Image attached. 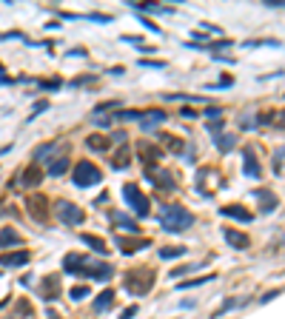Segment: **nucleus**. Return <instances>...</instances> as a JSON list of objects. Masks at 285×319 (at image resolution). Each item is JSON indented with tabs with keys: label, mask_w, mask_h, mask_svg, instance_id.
I'll return each instance as SVG.
<instances>
[{
	"label": "nucleus",
	"mask_w": 285,
	"mask_h": 319,
	"mask_svg": "<svg viewBox=\"0 0 285 319\" xmlns=\"http://www.w3.org/2000/svg\"><path fill=\"white\" fill-rule=\"evenodd\" d=\"M157 219H160V228L168 234H183L185 228L194 225V214L185 211L183 205H163Z\"/></svg>",
	"instance_id": "obj_1"
},
{
	"label": "nucleus",
	"mask_w": 285,
	"mask_h": 319,
	"mask_svg": "<svg viewBox=\"0 0 285 319\" xmlns=\"http://www.w3.org/2000/svg\"><path fill=\"white\" fill-rule=\"evenodd\" d=\"M103 180V171L94 163H88V160H80L74 171H71V183L77 185V188H88V185H100Z\"/></svg>",
	"instance_id": "obj_2"
},
{
	"label": "nucleus",
	"mask_w": 285,
	"mask_h": 319,
	"mask_svg": "<svg viewBox=\"0 0 285 319\" xmlns=\"http://www.w3.org/2000/svg\"><path fill=\"white\" fill-rule=\"evenodd\" d=\"M123 197H126V202L132 205V211H134L137 217H149V214H151L146 194H143L134 183H126V185H123Z\"/></svg>",
	"instance_id": "obj_3"
},
{
	"label": "nucleus",
	"mask_w": 285,
	"mask_h": 319,
	"mask_svg": "<svg viewBox=\"0 0 285 319\" xmlns=\"http://www.w3.org/2000/svg\"><path fill=\"white\" fill-rule=\"evenodd\" d=\"M151 285H154V276L146 274V271H140V274L132 271V274L126 276V291H129V294H134V297H143Z\"/></svg>",
	"instance_id": "obj_4"
},
{
	"label": "nucleus",
	"mask_w": 285,
	"mask_h": 319,
	"mask_svg": "<svg viewBox=\"0 0 285 319\" xmlns=\"http://www.w3.org/2000/svg\"><path fill=\"white\" fill-rule=\"evenodd\" d=\"M57 217H60V222H66V225H80L86 219V214L74 202H57Z\"/></svg>",
	"instance_id": "obj_5"
},
{
	"label": "nucleus",
	"mask_w": 285,
	"mask_h": 319,
	"mask_svg": "<svg viewBox=\"0 0 285 319\" xmlns=\"http://www.w3.org/2000/svg\"><path fill=\"white\" fill-rule=\"evenodd\" d=\"M88 262H91V259H88L86 254H66V256H63V268H66L71 276H83L86 268H88Z\"/></svg>",
	"instance_id": "obj_6"
},
{
	"label": "nucleus",
	"mask_w": 285,
	"mask_h": 319,
	"mask_svg": "<svg viewBox=\"0 0 285 319\" xmlns=\"http://www.w3.org/2000/svg\"><path fill=\"white\" fill-rule=\"evenodd\" d=\"M83 276H91V279H97V282H109V279L114 276V268H111L109 262L94 259V262H88V268H86Z\"/></svg>",
	"instance_id": "obj_7"
},
{
	"label": "nucleus",
	"mask_w": 285,
	"mask_h": 319,
	"mask_svg": "<svg viewBox=\"0 0 285 319\" xmlns=\"http://www.w3.org/2000/svg\"><path fill=\"white\" fill-rule=\"evenodd\" d=\"M137 154L143 157V163H146L149 168L154 166V163H157L160 157H163V151H160V146H154V143H137Z\"/></svg>",
	"instance_id": "obj_8"
},
{
	"label": "nucleus",
	"mask_w": 285,
	"mask_h": 319,
	"mask_svg": "<svg viewBox=\"0 0 285 319\" xmlns=\"http://www.w3.org/2000/svg\"><path fill=\"white\" fill-rule=\"evenodd\" d=\"M40 291H43V299H46V302H54V299L60 297V276H57V274H49V276L43 279V288H40Z\"/></svg>",
	"instance_id": "obj_9"
},
{
	"label": "nucleus",
	"mask_w": 285,
	"mask_h": 319,
	"mask_svg": "<svg viewBox=\"0 0 285 319\" xmlns=\"http://www.w3.org/2000/svg\"><path fill=\"white\" fill-rule=\"evenodd\" d=\"M114 245H117L126 256H132V254L140 251V248H149V239H126V236H114Z\"/></svg>",
	"instance_id": "obj_10"
},
{
	"label": "nucleus",
	"mask_w": 285,
	"mask_h": 319,
	"mask_svg": "<svg viewBox=\"0 0 285 319\" xmlns=\"http://www.w3.org/2000/svg\"><path fill=\"white\" fill-rule=\"evenodd\" d=\"M32 256L26 251H12V254H0V265L3 268H20V265H26Z\"/></svg>",
	"instance_id": "obj_11"
},
{
	"label": "nucleus",
	"mask_w": 285,
	"mask_h": 319,
	"mask_svg": "<svg viewBox=\"0 0 285 319\" xmlns=\"http://www.w3.org/2000/svg\"><path fill=\"white\" fill-rule=\"evenodd\" d=\"M222 236H225V242H228L231 248H248V245H251L248 234H242V231H234V228H225V231H222Z\"/></svg>",
	"instance_id": "obj_12"
},
{
	"label": "nucleus",
	"mask_w": 285,
	"mask_h": 319,
	"mask_svg": "<svg viewBox=\"0 0 285 319\" xmlns=\"http://www.w3.org/2000/svg\"><path fill=\"white\" fill-rule=\"evenodd\" d=\"M219 214L222 217H231V219H240V222H251V211H245L242 205H225V208H219Z\"/></svg>",
	"instance_id": "obj_13"
},
{
	"label": "nucleus",
	"mask_w": 285,
	"mask_h": 319,
	"mask_svg": "<svg viewBox=\"0 0 285 319\" xmlns=\"http://www.w3.org/2000/svg\"><path fill=\"white\" fill-rule=\"evenodd\" d=\"M254 197L260 200V208H263L265 214H268V211H274V208H277V197L271 194L268 188H257V191H254Z\"/></svg>",
	"instance_id": "obj_14"
},
{
	"label": "nucleus",
	"mask_w": 285,
	"mask_h": 319,
	"mask_svg": "<svg viewBox=\"0 0 285 319\" xmlns=\"http://www.w3.org/2000/svg\"><path fill=\"white\" fill-rule=\"evenodd\" d=\"M160 123H166V111H163V108H151V111H146L143 120H140L143 128H154V126H160Z\"/></svg>",
	"instance_id": "obj_15"
},
{
	"label": "nucleus",
	"mask_w": 285,
	"mask_h": 319,
	"mask_svg": "<svg viewBox=\"0 0 285 319\" xmlns=\"http://www.w3.org/2000/svg\"><path fill=\"white\" fill-rule=\"evenodd\" d=\"M40 177H43V171H40V166L37 163H32V166L26 168L23 174H20V183L26 185V188H32V185H37L40 183Z\"/></svg>",
	"instance_id": "obj_16"
},
{
	"label": "nucleus",
	"mask_w": 285,
	"mask_h": 319,
	"mask_svg": "<svg viewBox=\"0 0 285 319\" xmlns=\"http://www.w3.org/2000/svg\"><path fill=\"white\" fill-rule=\"evenodd\" d=\"M111 305H114V291L109 288V291H103L100 297L94 299V305H91V308H94V314H106Z\"/></svg>",
	"instance_id": "obj_17"
},
{
	"label": "nucleus",
	"mask_w": 285,
	"mask_h": 319,
	"mask_svg": "<svg viewBox=\"0 0 285 319\" xmlns=\"http://www.w3.org/2000/svg\"><path fill=\"white\" fill-rule=\"evenodd\" d=\"M23 236L17 234L15 228H0V248H12V245H20Z\"/></svg>",
	"instance_id": "obj_18"
},
{
	"label": "nucleus",
	"mask_w": 285,
	"mask_h": 319,
	"mask_svg": "<svg viewBox=\"0 0 285 319\" xmlns=\"http://www.w3.org/2000/svg\"><path fill=\"white\" fill-rule=\"evenodd\" d=\"M86 146L91 149V151H109V146H111V140L103 134H88L86 137Z\"/></svg>",
	"instance_id": "obj_19"
},
{
	"label": "nucleus",
	"mask_w": 285,
	"mask_h": 319,
	"mask_svg": "<svg viewBox=\"0 0 285 319\" xmlns=\"http://www.w3.org/2000/svg\"><path fill=\"white\" fill-rule=\"evenodd\" d=\"M109 217H111V222H114V225H120V228H126L129 234H137V231H140V228H137V222H134V219L123 217V214H117V211H111Z\"/></svg>",
	"instance_id": "obj_20"
},
{
	"label": "nucleus",
	"mask_w": 285,
	"mask_h": 319,
	"mask_svg": "<svg viewBox=\"0 0 285 319\" xmlns=\"http://www.w3.org/2000/svg\"><path fill=\"white\" fill-rule=\"evenodd\" d=\"M29 208H32V217H34V219H46V214H43V208H46V200H43L40 194L29 197Z\"/></svg>",
	"instance_id": "obj_21"
},
{
	"label": "nucleus",
	"mask_w": 285,
	"mask_h": 319,
	"mask_svg": "<svg viewBox=\"0 0 285 319\" xmlns=\"http://www.w3.org/2000/svg\"><path fill=\"white\" fill-rule=\"evenodd\" d=\"M245 174L254 177V180H260V177H263V168L257 166V160H254L251 151H245Z\"/></svg>",
	"instance_id": "obj_22"
},
{
	"label": "nucleus",
	"mask_w": 285,
	"mask_h": 319,
	"mask_svg": "<svg viewBox=\"0 0 285 319\" xmlns=\"http://www.w3.org/2000/svg\"><path fill=\"white\" fill-rule=\"evenodd\" d=\"M183 254H185L183 245H163L160 248V259H180Z\"/></svg>",
	"instance_id": "obj_23"
},
{
	"label": "nucleus",
	"mask_w": 285,
	"mask_h": 319,
	"mask_svg": "<svg viewBox=\"0 0 285 319\" xmlns=\"http://www.w3.org/2000/svg\"><path fill=\"white\" fill-rule=\"evenodd\" d=\"M63 171H68V157H66V154H63V157H57V160H51V166H49L51 177H60Z\"/></svg>",
	"instance_id": "obj_24"
},
{
	"label": "nucleus",
	"mask_w": 285,
	"mask_h": 319,
	"mask_svg": "<svg viewBox=\"0 0 285 319\" xmlns=\"http://www.w3.org/2000/svg\"><path fill=\"white\" fill-rule=\"evenodd\" d=\"M129 166V146H120V151L114 154V160H111V168H126Z\"/></svg>",
	"instance_id": "obj_25"
},
{
	"label": "nucleus",
	"mask_w": 285,
	"mask_h": 319,
	"mask_svg": "<svg viewBox=\"0 0 285 319\" xmlns=\"http://www.w3.org/2000/svg\"><path fill=\"white\" fill-rule=\"evenodd\" d=\"M80 239H83V242H86V245H88V248H94V251H97V254H106V242H103L100 236L83 234V236H80Z\"/></svg>",
	"instance_id": "obj_26"
},
{
	"label": "nucleus",
	"mask_w": 285,
	"mask_h": 319,
	"mask_svg": "<svg viewBox=\"0 0 285 319\" xmlns=\"http://www.w3.org/2000/svg\"><path fill=\"white\" fill-rule=\"evenodd\" d=\"M57 146H60V143H43V146H37V149H34V160L49 157L51 151H57Z\"/></svg>",
	"instance_id": "obj_27"
},
{
	"label": "nucleus",
	"mask_w": 285,
	"mask_h": 319,
	"mask_svg": "<svg viewBox=\"0 0 285 319\" xmlns=\"http://www.w3.org/2000/svg\"><path fill=\"white\" fill-rule=\"evenodd\" d=\"M217 149H219L222 154L231 151V149H234V137H231V134H219V137H217Z\"/></svg>",
	"instance_id": "obj_28"
},
{
	"label": "nucleus",
	"mask_w": 285,
	"mask_h": 319,
	"mask_svg": "<svg viewBox=\"0 0 285 319\" xmlns=\"http://www.w3.org/2000/svg\"><path fill=\"white\" fill-rule=\"evenodd\" d=\"M214 276H197V279H183L177 288H197V285H202V282H211Z\"/></svg>",
	"instance_id": "obj_29"
},
{
	"label": "nucleus",
	"mask_w": 285,
	"mask_h": 319,
	"mask_svg": "<svg viewBox=\"0 0 285 319\" xmlns=\"http://www.w3.org/2000/svg\"><path fill=\"white\" fill-rule=\"evenodd\" d=\"M231 49V40H214V43H205V51H222Z\"/></svg>",
	"instance_id": "obj_30"
},
{
	"label": "nucleus",
	"mask_w": 285,
	"mask_h": 319,
	"mask_svg": "<svg viewBox=\"0 0 285 319\" xmlns=\"http://www.w3.org/2000/svg\"><path fill=\"white\" fill-rule=\"evenodd\" d=\"M163 143H166V146H168V149H171L174 154H180V151L185 149V146L180 143V140H177V137H163Z\"/></svg>",
	"instance_id": "obj_31"
},
{
	"label": "nucleus",
	"mask_w": 285,
	"mask_h": 319,
	"mask_svg": "<svg viewBox=\"0 0 285 319\" xmlns=\"http://www.w3.org/2000/svg\"><path fill=\"white\" fill-rule=\"evenodd\" d=\"M109 108H120V100H106V103H100V106L94 108V114H103V111H109Z\"/></svg>",
	"instance_id": "obj_32"
},
{
	"label": "nucleus",
	"mask_w": 285,
	"mask_h": 319,
	"mask_svg": "<svg viewBox=\"0 0 285 319\" xmlns=\"http://www.w3.org/2000/svg\"><path fill=\"white\" fill-rule=\"evenodd\" d=\"M68 297H71V299H83V297H88V288H86V285L71 288V291H68Z\"/></svg>",
	"instance_id": "obj_33"
},
{
	"label": "nucleus",
	"mask_w": 285,
	"mask_h": 319,
	"mask_svg": "<svg viewBox=\"0 0 285 319\" xmlns=\"http://www.w3.org/2000/svg\"><path fill=\"white\" fill-rule=\"evenodd\" d=\"M219 114H222V108H219V106H211V108H205V117H211L214 123L219 120Z\"/></svg>",
	"instance_id": "obj_34"
},
{
	"label": "nucleus",
	"mask_w": 285,
	"mask_h": 319,
	"mask_svg": "<svg viewBox=\"0 0 285 319\" xmlns=\"http://www.w3.org/2000/svg\"><path fill=\"white\" fill-rule=\"evenodd\" d=\"M200 265H183V268H177V271H171V276H183V274H188V271H197Z\"/></svg>",
	"instance_id": "obj_35"
},
{
	"label": "nucleus",
	"mask_w": 285,
	"mask_h": 319,
	"mask_svg": "<svg viewBox=\"0 0 285 319\" xmlns=\"http://www.w3.org/2000/svg\"><path fill=\"white\" fill-rule=\"evenodd\" d=\"M91 120H94V123H97V126H103V128H106V126H111V123H114V120H111V117H103V114H94V117H91Z\"/></svg>",
	"instance_id": "obj_36"
},
{
	"label": "nucleus",
	"mask_w": 285,
	"mask_h": 319,
	"mask_svg": "<svg viewBox=\"0 0 285 319\" xmlns=\"http://www.w3.org/2000/svg\"><path fill=\"white\" fill-rule=\"evenodd\" d=\"M143 114H137V111H120L117 120H140Z\"/></svg>",
	"instance_id": "obj_37"
},
{
	"label": "nucleus",
	"mask_w": 285,
	"mask_h": 319,
	"mask_svg": "<svg viewBox=\"0 0 285 319\" xmlns=\"http://www.w3.org/2000/svg\"><path fill=\"white\" fill-rule=\"evenodd\" d=\"M140 66H154V68H163L166 63H163V60H140Z\"/></svg>",
	"instance_id": "obj_38"
},
{
	"label": "nucleus",
	"mask_w": 285,
	"mask_h": 319,
	"mask_svg": "<svg viewBox=\"0 0 285 319\" xmlns=\"http://www.w3.org/2000/svg\"><path fill=\"white\" fill-rule=\"evenodd\" d=\"M134 314H137V305H132V308H126V311L120 314V319H132Z\"/></svg>",
	"instance_id": "obj_39"
},
{
	"label": "nucleus",
	"mask_w": 285,
	"mask_h": 319,
	"mask_svg": "<svg viewBox=\"0 0 285 319\" xmlns=\"http://www.w3.org/2000/svg\"><path fill=\"white\" fill-rule=\"evenodd\" d=\"M219 128H222V120H217V123H211V126H208V131H211V134H217Z\"/></svg>",
	"instance_id": "obj_40"
},
{
	"label": "nucleus",
	"mask_w": 285,
	"mask_h": 319,
	"mask_svg": "<svg viewBox=\"0 0 285 319\" xmlns=\"http://www.w3.org/2000/svg\"><path fill=\"white\" fill-rule=\"evenodd\" d=\"M143 26H149V32H160V26H154V23H151L149 17H146V20H143Z\"/></svg>",
	"instance_id": "obj_41"
},
{
	"label": "nucleus",
	"mask_w": 285,
	"mask_h": 319,
	"mask_svg": "<svg viewBox=\"0 0 285 319\" xmlns=\"http://www.w3.org/2000/svg\"><path fill=\"white\" fill-rule=\"evenodd\" d=\"M180 117H188V120H194V117H197V114H194L191 108H183V111H180Z\"/></svg>",
	"instance_id": "obj_42"
},
{
	"label": "nucleus",
	"mask_w": 285,
	"mask_h": 319,
	"mask_svg": "<svg viewBox=\"0 0 285 319\" xmlns=\"http://www.w3.org/2000/svg\"><path fill=\"white\" fill-rule=\"evenodd\" d=\"M274 297H280V291H271V294H265V297H263V302H271Z\"/></svg>",
	"instance_id": "obj_43"
}]
</instances>
